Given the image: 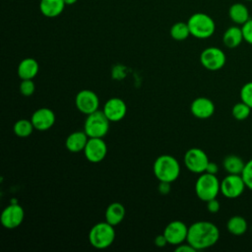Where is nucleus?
Segmentation results:
<instances>
[{"label":"nucleus","instance_id":"1","mask_svg":"<svg viewBox=\"0 0 252 252\" xmlns=\"http://www.w3.org/2000/svg\"><path fill=\"white\" fill-rule=\"evenodd\" d=\"M220 239V229L208 220H198L188 227L186 242L196 250H203L214 246Z\"/></svg>","mask_w":252,"mask_h":252},{"label":"nucleus","instance_id":"2","mask_svg":"<svg viewBox=\"0 0 252 252\" xmlns=\"http://www.w3.org/2000/svg\"><path fill=\"white\" fill-rule=\"evenodd\" d=\"M153 171L158 181L172 183L180 174L179 161L171 155H161L158 157L153 164Z\"/></svg>","mask_w":252,"mask_h":252},{"label":"nucleus","instance_id":"3","mask_svg":"<svg viewBox=\"0 0 252 252\" xmlns=\"http://www.w3.org/2000/svg\"><path fill=\"white\" fill-rule=\"evenodd\" d=\"M115 239L114 226L107 221H100L93 225L89 231L90 244L96 249L109 247Z\"/></svg>","mask_w":252,"mask_h":252},{"label":"nucleus","instance_id":"4","mask_svg":"<svg viewBox=\"0 0 252 252\" xmlns=\"http://www.w3.org/2000/svg\"><path fill=\"white\" fill-rule=\"evenodd\" d=\"M220 192V181L216 174L203 172L199 175L195 183V193L200 200L208 202L217 198Z\"/></svg>","mask_w":252,"mask_h":252},{"label":"nucleus","instance_id":"5","mask_svg":"<svg viewBox=\"0 0 252 252\" xmlns=\"http://www.w3.org/2000/svg\"><path fill=\"white\" fill-rule=\"evenodd\" d=\"M190 34L194 37L205 39L211 37L216 30V24L212 17L205 13H195L187 21Z\"/></svg>","mask_w":252,"mask_h":252},{"label":"nucleus","instance_id":"6","mask_svg":"<svg viewBox=\"0 0 252 252\" xmlns=\"http://www.w3.org/2000/svg\"><path fill=\"white\" fill-rule=\"evenodd\" d=\"M110 121L102 110H96L89 115L84 123V131L89 138H103L109 131Z\"/></svg>","mask_w":252,"mask_h":252},{"label":"nucleus","instance_id":"7","mask_svg":"<svg viewBox=\"0 0 252 252\" xmlns=\"http://www.w3.org/2000/svg\"><path fill=\"white\" fill-rule=\"evenodd\" d=\"M183 160L184 165L189 171L198 174L206 171L207 165L210 161L207 154L200 148H191L187 150Z\"/></svg>","mask_w":252,"mask_h":252},{"label":"nucleus","instance_id":"8","mask_svg":"<svg viewBox=\"0 0 252 252\" xmlns=\"http://www.w3.org/2000/svg\"><path fill=\"white\" fill-rule=\"evenodd\" d=\"M226 61L224 52L216 46L205 48L200 54V62L204 68L210 71H218L221 69Z\"/></svg>","mask_w":252,"mask_h":252},{"label":"nucleus","instance_id":"9","mask_svg":"<svg viewBox=\"0 0 252 252\" xmlns=\"http://www.w3.org/2000/svg\"><path fill=\"white\" fill-rule=\"evenodd\" d=\"M246 184L241 174H227L220 181V193L227 199H236L242 195Z\"/></svg>","mask_w":252,"mask_h":252},{"label":"nucleus","instance_id":"10","mask_svg":"<svg viewBox=\"0 0 252 252\" xmlns=\"http://www.w3.org/2000/svg\"><path fill=\"white\" fill-rule=\"evenodd\" d=\"M75 105L80 112L89 115L98 110L99 98L94 91L82 90L75 96Z\"/></svg>","mask_w":252,"mask_h":252},{"label":"nucleus","instance_id":"11","mask_svg":"<svg viewBox=\"0 0 252 252\" xmlns=\"http://www.w3.org/2000/svg\"><path fill=\"white\" fill-rule=\"evenodd\" d=\"M25 219V211L22 206L18 204H11L7 206L1 213V224L7 229L17 228L22 224Z\"/></svg>","mask_w":252,"mask_h":252},{"label":"nucleus","instance_id":"12","mask_svg":"<svg viewBox=\"0 0 252 252\" xmlns=\"http://www.w3.org/2000/svg\"><path fill=\"white\" fill-rule=\"evenodd\" d=\"M107 154V145L103 138H89L84 149V155L90 162L98 163L104 159Z\"/></svg>","mask_w":252,"mask_h":252},{"label":"nucleus","instance_id":"13","mask_svg":"<svg viewBox=\"0 0 252 252\" xmlns=\"http://www.w3.org/2000/svg\"><path fill=\"white\" fill-rule=\"evenodd\" d=\"M188 227L189 226H187L181 220H172L167 223L162 233L165 236L168 244L176 246L186 241Z\"/></svg>","mask_w":252,"mask_h":252},{"label":"nucleus","instance_id":"14","mask_svg":"<svg viewBox=\"0 0 252 252\" xmlns=\"http://www.w3.org/2000/svg\"><path fill=\"white\" fill-rule=\"evenodd\" d=\"M102 111L110 122H118L126 116L127 105L122 98L111 97L105 101Z\"/></svg>","mask_w":252,"mask_h":252},{"label":"nucleus","instance_id":"15","mask_svg":"<svg viewBox=\"0 0 252 252\" xmlns=\"http://www.w3.org/2000/svg\"><path fill=\"white\" fill-rule=\"evenodd\" d=\"M31 120L35 130L46 131L54 125L56 116L52 109L48 107H40L33 111Z\"/></svg>","mask_w":252,"mask_h":252},{"label":"nucleus","instance_id":"16","mask_svg":"<svg viewBox=\"0 0 252 252\" xmlns=\"http://www.w3.org/2000/svg\"><path fill=\"white\" fill-rule=\"evenodd\" d=\"M190 110L196 118L208 119L215 112V104L210 98L205 96H199L191 102Z\"/></svg>","mask_w":252,"mask_h":252},{"label":"nucleus","instance_id":"17","mask_svg":"<svg viewBox=\"0 0 252 252\" xmlns=\"http://www.w3.org/2000/svg\"><path fill=\"white\" fill-rule=\"evenodd\" d=\"M89 140V136L85 131H75L68 135L65 141L66 149L71 153L84 152V149Z\"/></svg>","mask_w":252,"mask_h":252},{"label":"nucleus","instance_id":"18","mask_svg":"<svg viewBox=\"0 0 252 252\" xmlns=\"http://www.w3.org/2000/svg\"><path fill=\"white\" fill-rule=\"evenodd\" d=\"M39 71V65L38 62L34 58H25L23 59L17 69L18 76L20 77L21 80H29V79H33Z\"/></svg>","mask_w":252,"mask_h":252},{"label":"nucleus","instance_id":"19","mask_svg":"<svg viewBox=\"0 0 252 252\" xmlns=\"http://www.w3.org/2000/svg\"><path fill=\"white\" fill-rule=\"evenodd\" d=\"M125 215H126L125 207L119 202H113L107 206L105 210L104 218H105V221L115 226L122 222V220L125 218Z\"/></svg>","mask_w":252,"mask_h":252},{"label":"nucleus","instance_id":"20","mask_svg":"<svg viewBox=\"0 0 252 252\" xmlns=\"http://www.w3.org/2000/svg\"><path fill=\"white\" fill-rule=\"evenodd\" d=\"M65 5L64 0H40L39 10L43 16L55 18L63 12Z\"/></svg>","mask_w":252,"mask_h":252},{"label":"nucleus","instance_id":"21","mask_svg":"<svg viewBox=\"0 0 252 252\" xmlns=\"http://www.w3.org/2000/svg\"><path fill=\"white\" fill-rule=\"evenodd\" d=\"M229 19L236 25H243L250 19L248 7L240 2L233 3L228 9Z\"/></svg>","mask_w":252,"mask_h":252},{"label":"nucleus","instance_id":"22","mask_svg":"<svg viewBox=\"0 0 252 252\" xmlns=\"http://www.w3.org/2000/svg\"><path fill=\"white\" fill-rule=\"evenodd\" d=\"M243 40L242 30L238 26H231L227 28L222 35V42L227 48H236Z\"/></svg>","mask_w":252,"mask_h":252},{"label":"nucleus","instance_id":"23","mask_svg":"<svg viewBox=\"0 0 252 252\" xmlns=\"http://www.w3.org/2000/svg\"><path fill=\"white\" fill-rule=\"evenodd\" d=\"M222 166L228 174H241L244 169L245 162L236 155H228L223 158Z\"/></svg>","mask_w":252,"mask_h":252},{"label":"nucleus","instance_id":"24","mask_svg":"<svg viewBox=\"0 0 252 252\" xmlns=\"http://www.w3.org/2000/svg\"><path fill=\"white\" fill-rule=\"evenodd\" d=\"M226 228L229 233L240 236L244 234L248 228L246 220L241 216H233L226 222Z\"/></svg>","mask_w":252,"mask_h":252},{"label":"nucleus","instance_id":"25","mask_svg":"<svg viewBox=\"0 0 252 252\" xmlns=\"http://www.w3.org/2000/svg\"><path fill=\"white\" fill-rule=\"evenodd\" d=\"M33 129H34V127L32 125V120L24 119V118L16 121L13 126L14 134L20 138H27V137L31 136Z\"/></svg>","mask_w":252,"mask_h":252},{"label":"nucleus","instance_id":"26","mask_svg":"<svg viewBox=\"0 0 252 252\" xmlns=\"http://www.w3.org/2000/svg\"><path fill=\"white\" fill-rule=\"evenodd\" d=\"M169 33H170V36L177 41L185 40L190 35V30H189L188 24L184 22L175 23L174 25L171 26Z\"/></svg>","mask_w":252,"mask_h":252},{"label":"nucleus","instance_id":"27","mask_svg":"<svg viewBox=\"0 0 252 252\" xmlns=\"http://www.w3.org/2000/svg\"><path fill=\"white\" fill-rule=\"evenodd\" d=\"M251 107L249 105H247L245 102L241 101V102H237L232 106L231 109V114L232 116L239 121L245 120L249 117L250 113H251Z\"/></svg>","mask_w":252,"mask_h":252},{"label":"nucleus","instance_id":"28","mask_svg":"<svg viewBox=\"0 0 252 252\" xmlns=\"http://www.w3.org/2000/svg\"><path fill=\"white\" fill-rule=\"evenodd\" d=\"M241 101L245 102L252 108V82L244 84L240 90Z\"/></svg>","mask_w":252,"mask_h":252},{"label":"nucleus","instance_id":"29","mask_svg":"<svg viewBox=\"0 0 252 252\" xmlns=\"http://www.w3.org/2000/svg\"><path fill=\"white\" fill-rule=\"evenodd\" d=\"M35 91V85L32 79L22 80L20 84V93L24 96H31Z\"/></svg>","mask_w":252,"mask_h":252},{"label":"nucleus","instance_id":"30","mask_svg":"<svg viewBox=\"0 0 252 252\" xmlns=\"http://www.w3.org/2000/svg\"><path fill=\"white\" fill-rule=\"evenodd\" d=\"M241 176L246 184V187L252 190V158L245 162V166L241 173Z\"/></svg>","mask_w":252,"mask_h":252},{"label":"nucleus","instance_id":"31","mask_svg":"<svg viewBox=\"0 0 252 252\" xmlns=\"http://www.w3.org/2000/svg\"><path fill=\"white\" fill-rule=\"evenodd\" d=\"M244 41L252 45V19H249L245 24L241 26Z\"/></svg>","mask_w":252,"mask_h":252},{"label":"nucleus","instance_id":"32","mask_svg":"<svg viewBox=\"0 0 252 252\" xmlns=\"http://www.w3.org/2000/svg\"><path fill=\"white\" fill-rule=\"evenodd\" d=\"M207 203V210L211 213V214H217L220 209V202L217 200V198L209 200Z\"/></svg>","mask_w":252,"mask_h":252},{"label":"nucleus","instance_id":"33","mask_svg":"<svg viewBox=\"0 0 252 252\" xmlns=\"http://www.w3.org/2000/svg\"><path fill=\"white\" fill-rule=\"evenodd\" d=\"M175 251L176 252H195L197 251L191 244H189L188 242L186 244L184 243H181L179 245H176V248H175Z\"/></svg>","mask_w":252,"mask_h":252},{"label":"nucleus","instance_id":"34","mask_svg":"<svg viewBox=\"0 0 252 252\" xmlns=\"http://www.w3.org/2000/svg\"><path fill=\"white\" fill-rule=\"evenodd\" d=\"M170 184L169 182H165V181H159L158 183V190L160 194H163V195H166L169 193L170 191Z\"/></svg>","mask_w":252,"mask_h":252},{"label":"nucleus","instance_id":"35","mask_svg":"<svg viewBox=\"0 0 252 252\" xmlns=\"http://www.w3.org/2000/svg\"><path fill=\"white\" fill-rule=\"evenodd\" d=\"M155 244H156V246H158V247H164L166 244H168V242H167L165 236L163 235V233L158 234V235L156 236V238H155Z\"/></svg>","mask_w":252,"mask_h":252},{"label":"nucleus","instance_id":"36","mask_svg":"<svg viewBox=\"0 0 252 252\" xmlns=\"http://www.w3.org/2000/svg\"><path fill=\"white\" fill-rule=\"evenodd\" d=\"M219 171V166L216 162H213V161H209L208 165H207V168H206V171L205 172H208V173H211V174H216L218 173Z\"/></svg>","mask_w":252,"mask_h":252},{"label":"nucleus","instance_id":"37","mask_svg":"<svg viewBox=\"0 0 252 252\" xmlns=\"http://www.w3.org/2000/svg\"><path fill=\"white\" fill-rule=\"evenodd\" d=\"M77 1H78V0H64V2H65L66 5H73V4H75Z\"/></svg>","mask_w":252,"mask_h":252},{"label":"nucleus","instance_id":"38","mask_svg":"<svg viewBox=\"0 0 252 252\" xmlns=\"http://www.w3.org/2000/svg\"><path fill=\"white\" fill-rule=\"evenodd\" d=\"M246 1H252V0H246Z\"/></svg>","mask_w":252,"mask_h":252}]
</instances>
